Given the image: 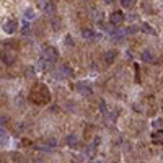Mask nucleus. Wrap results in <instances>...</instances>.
Segmentation results:
<instances>
[{"label":"nucleus","instance_id":"4","mask_svg":"<svg viewBox=\"0 0 163 163\" xmlns=\"http://www.w3.org/2000/svg\"><path fill=\"white\" fill-rule=\"evenodd\" d=\"M140 59L144 62H147V64H153L155 60H157V57H155V54L152 52V51H148V49H145L144 52L140 54Z\"/></svg>","mask_w":163,"mask_h":163},{"label":"nucleus","instance_id":"11","mask_svg":"<svg viewBox=\"0 0 163 163\" xmlns=\"http://www.w3.org/2000/svg\"><path fill=\"white\" fill-rule=\"evenodd\" d=\"M111 36H113L116 41H121L124 36H126V31H124V30H117V28H114V30L111 31Z\"/></svg>","mask_w":163,"mask_h":163},{"label":"nucleus","instance_id":"23","mask_svg":"<svg viewBox=\"0 0 163 163\" xmlns=\"http://www.w3.org/2000/svg\"><path fill=\"white\" fill-rule=\"evenodd\" d=\"M152 126H153V127H162V121L160 119L153 121V122H152Z\"/></svg>","mask_w":163,"mask_h":163},{"label":"nucleus","instance_id":"26","mask_svg":"<svg viewBox=\"0 0 163 163\" xmlns=\"http://www.w3.org/2000/svg\"><path fill=\"white\" fill-rule=\"evenodd\" d=\"M103 2H105V3H113L114 0H103Z\"/></svg>","mask_w":163,"mask_h":163},{"label":"nucleus","instance_id":"20","mask_svg":"<svg viewBox=\"0 0 163 163\" xmlns=\"http://www.w3.org/2000/svg\"><path fill=\"white\" fill-rule=\"evenodd\" d=\"M46 144H47V145H51V148H54L55 145H57V140H55L54 137H51V139H47V140H46Z\"/></svg>","mask_w":163,"mask_h":163},{"label":"nucleus","instance_id":"18","mask_svg":"<svg viewBox=\"0 0 163 163\" xmlns=\"http://www.w3.org/2000/svg\"><path fill=\"white\" fill-rule=\"evenodd\" d=\"M119 3L124 7V8H131L134 5V0H119Z\"/></svg>","mask_w":163,"mask_h":163},{"label":"nucleus","instance_id":"5","mask_svg":"<svg viewBox=\"0 0 163 163\" xmlns=\"http://www.w3.org/2000/svg\"><path fill=\"white\" fill-rule=\"evenodd\" d=\"M109 21H111V25L117 26V25H121V23L124 21V15H122L121 12H113V13H111Z\"/></svg>","mask_w":163,"mask_h":163},{"label":"nucleus","instance_id":"24","mask_svg":"<svg viewBox=\"0 0 163 163\" xmlns=\"http://www.w3.org/2000/svg\"><path fill=\"white\" fill-rule=\"evenodd\" d=\"M7 121H8L7 116H0V124H7Z\"/></svg>","mask_w":163,"mask_h":163},{"label":"nucleus","instance_id":"15","mask_svg":"<svg viewBox=\"0 0 163 163\" xmlns=\"http://www.w3.org/2000/svg\"><path fill=\"white\" fill-rule=\"evenodd\" d=\"M124 31H126V34H136V33H139V31H140V26H137V25H131V26H127Z\"/></svg>","mask_w":163,"mask_h":163},{"label":"nucleus","instance_id":"21","mask_svg":"<svg viewBox=\"0 0 163 163\" xmlns=\"http://www.w3.org/2000/svg\"><path fill=\"white\" fill-rule=\"evenodd\" d=\"M47 2H49V0H36V5H38V8H41V10H43V8H44V5H46Z\"/></svg>","mask_w":163,"mask_h":163},{"label":"nucleus","instance_id":"12","mask_svg":"<svg viewBox=\"0 0 163 163\" xmlns=\"http://www.w3.org/2000/svg\"><path fill=\"white\" fill-rule=\"evenodd\" d=\"M82 36L85 38V39H93V38H95V31L90 30V28H83V30H82Z\"/></svg>","mask_w":163,"mask_h":163},{"label":"nucleus","instance_id":"17","mask_svg":"<svg viewBox=\"0 0 163 163\" xmlns=\"http://www.w3.org/2000/svg\"><path fill=\"white\" fill-rule=\"evenodd\" d=\"M23 15H25V18H26V20H33L34 16H36V15H34V10H33V8H26Z\"/></svg>","mask_w":163,"mask_h":163},{"label":"nucleus","instance_id":"22","mask_svg":"<svg viewBox=\"0 0 163 163\" xmlns=\"http://www.w3.org/2000/svg\"><path fill=\"white\" fill-rule=\"evenodd\" d=\"M65 44H67V46H74V44H75L70 34H67V36H65Z\"/></svg>","mask_w":163,"mask_h":163},{"label":"nucleus","instance_id":"13","mask_svg":"<svg viewBox=\"0 0 163 163\" xmlns=\"http://www.w3.org/2000/svg\"><path fill=\"white\" fill-rule=\"evenodd\" d=\"M140 31H144V33H147V34H155V30L148 25V23H142V25H140Z\"/></svg>","mask_w":163,"mask_h":163},{"label":"nucleus","instance_id":"2","mask_svg":"<svg viewBox=\"0 0 163 163\" xmlns=\"http://www.w3.org/2000/svg\"><path fill=\"white\" fill-rule=\"evenodd\" d=\"M75 90H77L80 95H83V96H91L93 95V90L90 88L85 82H77L75 83Z\"/></svg>","mask_w":163,"mask_h":163},{"label":"nucleus","instance_id":"16","mask_svg":"<svg viewBox=\"0 0 163 163\" xmlns=\"http://www.w3.org/2000/svg\"><path fill=\"white\" fill-rule=\"evenodd\" d=\"M152 140L153 142H162L163 140V131H157L152 134Z\"/></svg>","mask_w":163,"mask_h":163},{"label":"nucleus","instance_id":"6","mask_svg":"<svg viewBox=\"0 0 163 163\" xmlns=\"http://www.w3.org/2000/svg\"><path fill=\"white\" fill-rule=\"evenodd\" d=\"M116 57H117V52L116 51H106L105 55H103V59H105V62L106 64H114V60H116Z\"/></svg>","mask_w":163,"mask_h":163},{"label":"nucleus","instance_id":"25","mask_svg":"<svg viewBox=\"0 0 163 163\" xmlns=\"http://www.w3.org/2000/svg\"><path fill=\"white\" fill-rule=\"evenodd\" d=\"M93 163H106V162H105V160H101V158H98V160H95Z\"/></svg>","mask_w":163,"mask_h":163},{"label":"nucleus","instance_id":"9","mask_svg":"<svg viewBox=\"0 0 163 163\" xmlns=\"http://www.w3.org/2000/svg\"><path fill=\"white\" fill-rule=\"evenodd\" d=\"M65 144H67L70 148H74L75 145L78 144V137L75 136V134H67V136H65Z\"/></svg>","mask_w":163,"mask_h":163},{"label":"nucleus","instance_id":"10","mask_svg":"<svg viewBox=\"0 0 163 163\" xmlns=\"http://www.w3.org/2000/svg\"><path fill=\"white\" fill-rule=\"evenodd\" d=\"M59 75H60V77H72V75H74V72H72L70 65L64 64L60 69H59Z\"/></svg>","mask_w":163,"mask_h":163},{"label":"nucleus","instance_id":"3","mask_svg":"<svg viewBox=\"0 0 163 163\" xmlns=\"http://www.w3.org/2000/svg\"><path fill=\"white\" fill-rule=\"evenodd\" d=\"M16 30H18L16 20H8V21H5V25H3V31H5L7 34H13Z\"/></svg>","mask_w":163,"mask_h":163},{"label":"nucleus","instance_id":"14","mask_svg":"<svg viewBox=\"0 0 163 163\" xmlns=\"http://www.w3.org/2000/svg\"><path fill=\"white\" fill-rule=\"evenodd\" d=\"M15 106H16L18 109H23V108H25V98H23L21 95H18V96L15 98Z\"/></svg>","mask_w":163,"mask_h":163},{"label":"nucleus","instance_id":"7","mask_svg":"<svg viewBox=\"0 0 163 163\" xmlns=\"http://www.w3.org/2000/svg\"><path fill=\"white\" fill-rule=\"evenodd\" d=\"M49 25H51V28H52L54 31H60L62 30V20L57 18V16H51Z\"/></svg>","mask_w":163,"mask_h":163},{"label":"nucleus","instance_id":"19","mask_svg":"<svg viewBox=\"0 0 163 163\" xmlns=\"http://www.w3.org/2000/svg\"><path fill=\"white\" fill-rule=\"evenodd\" d=\"M21 33H23V34H28V33H30V25H28V21H23V25H21Z\"/></svg>","mask_w":163,"mask_h":163},{"label":"nucleus","instance_id":"1","mask_svg":"<svg viewBox=\"0 0 163 163\" xmlns=\"http://www.w3.org/2000/svg\"><path fill=\"white\" fill-rule=\"evenodd\" d=\"M43 57L46 59L47 62L54 64V62L57 60V57H59V52H57V49H55V47L47 46V47H44V51H43Z\"/></svg>","mask_w":163,"mask_h":163},{"label":"nucleus","instance_id":"8","mask_svg":"<svg viewBox=\"0 0 163 163\" xmlns=\"http://www.w3.org/2000/svg\"><path fill=\"white\" fill-rule=\"evenodd\" d=\"M43 12L46 13V15H49V16H55V5L52 3V0H49V2L44 5Z\"/></svg>","mask_w":163,"mask_h":163}]
</instances>
